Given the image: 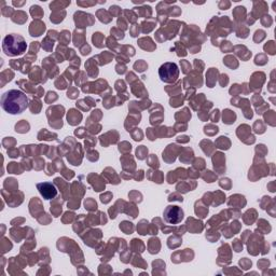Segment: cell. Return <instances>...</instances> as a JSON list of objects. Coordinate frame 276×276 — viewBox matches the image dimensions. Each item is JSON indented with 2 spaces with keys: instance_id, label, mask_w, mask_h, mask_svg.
Instances as JSON below:
<instances>
[{
  "instance_id": "6da1fadb",
  "label": "cell",
  "mask_w": 276,
  "mask_h": 276,
  "mask_svg": "<svg viewBox=\"0 0 276 276\" xmlns=\"http://www.w3.org/2000/svg\"><path fill=\"white\" fill-rule=\"evenodd\" d=\"M28 106V98L20 90H10L1 96V107L10 114L22 113Z\"/></svg>"
},
{
  "instance_id": "7a4b0ae2",
  "label": "cell",
  "mask_w": 276,
  "mask_h": 276,
  "mask_svg": "<svg viewBox=\"0 0 276 276\" xmlns=\"http://www.w3.org/2000/svg\"><path fill=\"white\" fill-rule=\"evenodd\" d=\"M2 49L8 56H18L26 51L27 44L22 36L11 34L3 39Z\"/></svg>"
},
{
  "instance_id": "3957f363",
  "label": "cell",
  "mask_w": 276,
  "mask_h": 276,
  "mask_svg": "<svg viewBox=\"0 0 276 276\" xmlns=\"http://www.w3.org/2000/svg\"><path fill=\"white\" fill-rule=\"evenodd\" d=\"M159 75L165 82H173L178 77V67L174 63H165L160 67Z\"/></svg>"
},
{
  "instance_id": "277c9868",
  "label": "cell",
  "mask_w": 276,
  "mask_h": 276,
  "mask_svg": "<svg viewBox=\"0 0 276 276\" xmlns=\"http://www.w3.org/2000/svg\"><path fill=\"white\" fill-rule=\"evenodd\" d=\"M164 219L170 224H177L183 219V212L178 206H167L164 211Z\"/></svg>"
},
{
  "instance_id": "5b68a950",
  "label": "cell",
  "mask_w": 276,
  "mask_h": 276,
  "mask_svg": "<svg viewBox=\"0 0 276 276\" xmlns=\"http://www.w3.org/2000/svg\"><path fill=\"white\" fill-rule=\"evenodd\" d=\"M37 188H38L40 194L44 196L46 200L53 199L57 194V190L55 189V187L50 182L38 183V185H37Z\"/></svg>"
}]
</instances>
